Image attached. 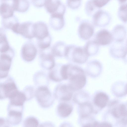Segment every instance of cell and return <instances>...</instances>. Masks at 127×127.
Returning a JSON list of instances; mask_svg holds the SVG:
<instances>
[{
	"label": "cell",
	"mask_w": 127,
	"mask_h": 127,
	"mask_svg": "<svg viewBox=\"0 0 127 127\" xmlns=\"http://www.w3.org/2000/svg\"><path fill=\"white\" fill-rule=\"evenodd\" d=\"M67 74L69 85L74 91L83 88L86 82L84 70L80 67L72 64H68Z\"/></svg>",
	"instance_id": "cell-1"
},
{
	"label": "cell",
	"mask_w": 127,
	"mask_h": 127,
	"mask_svg": "<svg viewBox=\"0 0 127 127\" xmlns=\"http://www.w3.org/2000/svg\"><path fill=\"white\" fill-rule=\"evenodd\" d=\"M89 57L84 47L74 45H67L64 57L70 62L82 64L87 62Z\"/></svg>",
	"instance_id": "cell-2"
},
{
	"label": "cell",
	"mask_w": 127,
	"mask_h": 127,
	"mask_svg": "<svg viewBox=\"0 0 127 127\" xmlns=\"http://www.w3.org/2000/svg\"><path fill=\"white\" fill-rule=\"evenodd\" d=\"M35 96L39 105L41 107H49L54 101L52 95L47 86H42L36 90Z\"/></svg>",
	"instance_id": "cell-3"
},
{
	"label": "cell",
	"mask_w": 127,
	"mask_h": 127,
	"mask_svg": "<svg viewBox=\"0 0 127 127\" xmlns=\"http://www.w3.org/2000/svg\"><path fill=\"white\" fill-rule=\"evenodd\" d=\"M0 79H2L0 80V99H9L19 91L14 80L10 76Z\"/></svg>",
	"instance_id": "cell-4"
},
{
	"label": "cell",
	"mask_w": 127,
	"mask_h": 127,
	"mask_svg": "<svg viewBox=\"0 0 127 127\" xmlns=\"http://www.w3.org/2000/svg\"><path fill=\"white\" fill-rule=\"evenodd\" d=\"M24 106H18L9 103L7 107L6 120L9 125L19 124L22 120Z\"/></svg>",
	"instance_id": "cell-5"
},
{
	"label": "cell",
	"mask_w": 127,
	"mask_h": 127,
	"mask_svg": "<svg viewBox=\"0 0 127 127\" xmlns=\"http://www.w3.org/2000/svg\"><path fill=\"white\" fill-rule=\"evenodd\" d=\"M13 49L0 55V79L6 78L11 68L12 61L14 55Z\"/></svg>",
	"instance_id": "cell-6"
},
{
	"label": "cell",
	"mask_w": 127,
	"mask_h": 127,
	"mask_svg": "<svg viewBox=\"0 0 127 127\" xmlns=\"http://www.w3.org/2000/svg\"><path fill=\"white\" fill-rule=\"evenodd\" d=\"M67 64H56L55 66L49 70L48 74L49 78L56 82L67 79Z\"/></svg>",
	"instance_id": "cell-7"
},
{
	"label": "cell",
	"mask_w": 127,
	"mask_h": 127,
	"mask_svg": "<svg viewBox=\"0 0 127 127\" xmlns=\"http://www.w3.org/2000/svg\"><path fill=\"white\" fill-rule=\"evenodd\" d=\"M32 22L27 21L18 23L12 31L15 33L20 34L24 38L31 39L34 38Z\"/></svg>",
	"instance_id": "cell-8"
},
{
	"label": "cell",
	"mask_w": 127,
	"mask_h": 127,
	"mask_svg": "<svg viewBox=\"0 0 127 127\" xmlns=\"http://www.w3.org/2000/svg\"><path fill=\"white\" fill-rule=\"evenodd\" d=\"M37 53V48L31 41L26 42L22 45L21 50V56L24 61L31 62L33 61Z\"/></svg>",
	"instance_id": "cell-9"
},
{
	"label": "cell",
	"mask_w": 127,
	"mask_h": 127,
	"mask_svg": "<svg viewBox=\"0 0 127 127\" xmlns=\"http://www.w3.org/2000/svg\"><path fill=\"white\" fill-rule=\"evenodd\" d=\"M74 91L69 84L59 85L56 87L54 92L56 99L63 101H67L71 99Z\"/></svg>",
	"instance_id": "cell-10"
},
{
	"label": "cell",
	"mask_w": 127,
	"mask_h": 127,
	"mask_svg": "<svg viewBox=\"0 0 127 127\" xmlns=\"http://www.w3.org/2000/svg\"><path fill=\"white\" fill-rule=\"evenodd\" d=\"M93 22L96 26L103 27L108 25L111 22V17L107 11L102 10H97L93 16Z\"/></svg>",
	"instance_id": "cell-11"
},
{
	"label": "cell",
	"mask_w": 127,
	"mask_h": 127,
	"mask_svg": "<svg viewBox=\"0 0 127 127\" xmlns=\"http://www.w3.org/2000/svg\"><path fill=\"white\" fill-rule=\"evenodd\" d=\"M44 6L47 12L51 14H64L66 10L65 5L60 0H45Z\"/></svg>",
	"instance_id": "cell-12"
},
{
	"label": "cell",
	"mask_w": 127,
	"mask_h": 127,
	"mask_svg": "<svg viewBox=\"0 0 127 127\" xmlns=\"http://www.w3.org/2000/svg\"><path fill=\"white\" fill-rule=\"evenodd\" d=\"M47 49L40 50L39 63L40 65L42 68L49 70L55 66L56 63L54 57L52 54L51 52L47 51Z\"/></svg>",
	"instance_id": "cell-13"
},
{
	"label": "cell",
	"mask_w": 127,
	"mask_h": 127,
	"mask_svg": "<svg viewBox=\"0 0 127 127\" xmlns=\"http://www.w3.org/2000/svg\"><path fill=\"white\" fill-rule=\"evenodd\" d=\"M94 28L90 22L86 21H83L80 24L78 29V33L79 37L83 40H87L93 35Z\"/></svg>",
	"instance_id": "cell-14"
},
{
	"label": "cell",
	"mask_w": 127,
	"mask_h": 127,
	"mask_svg": "<svg viewBox=\"0 0 127 127\" xmlns=\"http://www.w3.org/2000/svg\"><path fill=\"white\" fill-rule=\"evenodd\" d=\"M94 40L99 46H105L111 44L113 39L111 33L107 29H103L97 32Z\"/></svg>",
	"instance_id": "cell-15"
},
{
	"label": "cell",
	"mask_w": 127,
	"mask_h": 127,
	"mask_svg": "<svg viewBox=\"0 0 127 127\" xmlns=\"http://www.w3.org/2000/svg\"><path fill=\"white\" fill-rule=\"evenodd\" d=\"M0 10L2 19L13 16L15 11L14 0H0Z\"/></svg>",
	"instance_id": "cell-16"
},
{
	"label": "cell",
	"mask_w": 127,
	"mask_h": 127,
	"mask_svg": "<svg viewBox=\"0 0 127 127\" xmlns=\"http://www.w3.org/2000/svg\"><path fill=\"white\" fill-rule=\"evenodd\" d=\"M33 30L34 37L37 40L44 39L50 34L47 25L42 21L33 23Z\"/></svg>",
	"instance_id": "cell-17"
},
{
	"label": "cell",
	"mask_w": 127,
	"mask_h": 127,
	"mask_svg": "<svg viewBox=\"0 0 127 127\" xmlns=\"http://www.w3.org/2000/svg\"><path fill=\"white\" fill-rule=\"evenodd\" d=\"M126 52L125 43L114 42L110 47L109 53L111 57L115 59H123Z\"/></svg>",
	"instance_id": "cell-18"
},
{
	"label": "cell",
	"mask_w": 127,
	"mask_h": 127,
	"mask_svg": "<svg viewBox=\"0 0 127 127\" xmlns=\"http://www.w3.org/2000/svg\"><path fill=\"white\" fill-rule=\"evenodd\" d=\"M103 68L101 63L96 60L89 61L87 63L86 68L87 73L92 77L98 76L101 73Z\"/></svg>",
	"instance_id": "cell-19"
},
{
	"label": "cell",
	"mask_w": 127,
	"mask_h": 127,
	"mask_svg": "<svg viewBox=\"0 0 127 127\" xmlns=\"http://www.w3.org/2000/svg\"><path fill=\"white\" fill-rule=\"evenodd\" d=\"M111 33L114 42H123L127 36V29L123 25L118 24L113 28Z\"/></svg>",
	"instance_id": "cell-20"
},
{
	"label": "cell",
	"mask_w": 127,
	"mask_h": 127,
	"mask_svg": "<svg viewBox=\"0 0 127 127\" xmlns=\"http://www.w3.org/2000/svg\"><path fill=\"white\" fill-rule=\"evenodd\" d=\"M64 15L58 14H51L49 24L53 29L56 31H59L64 27L65 24Z\"/></svg>",
	"instance_id": "cell-21"
},
{
	"label": "cell",
	"mask_w": 127,
	"mask_h": 127,
	"mask_svg": "<svg viewBox=\"0 0 127 127\" xmlns=\"http://www.w3.org/2000/svg\"><path fill=\"white\" fill-rule=\"evenodd\" d=\"M67 45L62 41L56 42L52 47L51 52L54 57H64Z\"/></svg>",
	"instance_id": "cell-22"
},
{
	"label": "cell",
	"mask_w": 127,
	"mask_h": 127,
	"mask_svg": "<svg viewBox=\"0 0 127 127\" xmlns=\"http://www.w3.org/2000/svg\"><path fill=\"white\" fill-rule=\"evenodd\" d=\"M109 101L108 95L103 92H100L96 93L95 96L94 102L95 105L100 109L105 108Z\"/></svg>",
	"instance_id": "cell-23"
},
{
	"label": "cell",
	"mask_w": 127,
	"mask_h": 127,
	"mask_svg": "<svg viewBox=\"0 0 127 127\" xmlns=\"http://www.w3.org/2000/svg\"><path fill=\"white\" fill-rule=\"evenodd\" d=\"M48 75L43 71H38L34 74L33 80L35 85L38 87L47 86L49 83Z\"/></svg>",
	"instance_id": "cell-24"
},
{
	"label": "cell",
	"mask_w": 127,
	"mask_h": 127,
	"mask_svg": "<svg viewBox=\"0 0 127 127\" xmlns=\"http://www.w3.org/2000/svg\"><path fill=\"white\" fill-rule=\"evenodd\" d=\"M60 103L58 106L57 112L60 117L65 118L69 116L72 113L73 107L70 104L64 101Z\"/></svg>",
	"instance_id": "cell-25"
},
{
	"label": "cell",
	"mask_w": 127,
	"mask_h": 127,
	"mask_svg": "<svg viewBox=\"0 0 127 127\" xmlns=\"http://www.w3.org/2000/svg\"><path fill=\"white\" fill-rule=\"evenodd\" d=\"M0 53H5L11 50L7 40L5 31L3 28L0 29Z\"/></svg>",
	"instance_id": "cell-26"
},
{
	"label": "cell",
	"mask_w": 127,
	"mask_h": 127,
	"mask_svg": "<svg viewBox=\"0 0 127 127\" xmlns=\"http://www.w3.org/2000/svg\"><path fill=\"white\" fill-rule=\"evenodd\" d=\"M9 99V103L18 106H24V102L27 101V97L24 93L19 91Z\"/></svg>",
	"instance_id": "cell-27"
},
{
	"label": "cell",
	"mask_w": 127,
	"mask_h": 127,
	"mask_svg": "<svg viewBox=\"0 0 127 127\" xmlns=\"http://www.w3.org/2000/svg\"><path fill=\"white\" fill-rule=\"evenodd\" d=\"M99 45L94 40L88 41L84 47L88 56H93L96 55L99 49Z\"/></svg>",
	"instance_id": "cell-28"
},
{
	"label": "cell",
	"mask_w": 127,
	"mask_h": 127,
	"mask_svg": "<svg viewBox=\"0 0 127 127\" xmlns=\"http://www.w3.org/2000/svg\"><path fill=\"white\" fill-rule=\"evenodd\" d=\"M113 94L117 97H120L127 94L126 84L123 82H118L114 84L112 88Z\"/></svg>",
	"instance_id": "cell-29"
},
{
	"label": "cell",
	"mask_w": 127,
	"mask_h": 127,
	"mask_svg": "<svg viewBox=\"0 0 127 127\" xmlns=\"http://www.w3.org/2000/svg\"><path fill=\"white\" fill-rule=\"evenodd\" d=\"M93 106L89 103L87 102L80 104L79 112L82 119L88 117L93 112Z\"/></svg>",
	"instance_id": "cell-30"
},
{
	"label": "cell",
	"mask_w": 127,
	"mask_h": 127,
	"mask_svg": "<svg viewBox=\"0 0 127 127\" xmlns=\"http://www.w3.org/2000/svg\"><path fill=\"white\" fill-rule=\"evenodd\" d=\"M19 23L18 19L14 15L11 17L2 19L1 22L3 28L11 30Z\"/></svg>",
	"instance_id": "cell-31"
},
{
	"label": "cell",
	"mask_w": 127,
	"mask_h": 127,
	"mask_svg": "<svg viewBox=\"0 0 127 127\" xmlns=\"http://www.w3.org/2000/svg\"><path fill=\"white\" fill-rule=\"evenodd\" d=\"M117 14L119 19L123 23L127 24V3L120 4Z\"/></svg>",
	"instance_id": "cell-32"
},
{
	"label": "cell",
	"mask_w": 127,
	"mask_h": 127,
	"mask_svg": "<svg viewBox=\"0 0 127 127\" xmlns=\"http://www.w3.org/2000/svg\"><path fill=\"white\" fill-rule=\"evenodd\" d=\"M16 11L24 12L29 9L30 3L28 0H16Z\"/></svg>",
	"instance_id": "cell-33"
},
{
	"label": "cell",
	"mask_w": 127,
	"mask_h": 127,
	"mask_svg": "<svg viewBox=\"0 0 127 127\" xmlns=\"http://www.w3.org/2000/svg\"><path fill=\"white\" fill-rule=\"evenodd\" d=\"M51 41L52 38L50 34L44 39L37 40V46L40 50H44L49 48L50 46Z\"/></svg>",
	"instance_id": "cell-34"
},
{
	"label": "cell",
	"mask_w": 127,
	"mask_h": 127,
	"mask_svg": "<svg viewBox=\"0 0 127 127\" xmlns=\"http://www.w3.org/2000/svg\"><path fill=\"white\" fill-rule=\"evenodd\" d=\"M39 125L38 119L33 116H29L24 121L23 125L24 127H37Z\"/></svg>",
	"instance_id": "cell-35"
},
{
	"label": "cell",
	"mask_w": 127,
	"mask_h": 127,
	"mask_svg": "<svg viewBox=\"0 0 127 127\" xmlns=\"http://www.w3.org/2000/svg\"><path fill=\"white\" fill-rule=\"evenodd\" d=\"M94 3L92 0H89L87 2L85 7V10L87 14L89 16H93L98 10Z\"/></svg>",
	"instance_id": "cell-36"
},
{
	"label": "cell",
	"mask_w": 127,
	"mask_h": 127,
	"mask_svg": "<svg viewBox=\"0 0 127 127\" xmlns=\"http://www.w3.org/2000/svg\"><path fill=\"white\" fill-rule=\"evenodd\" d=\"M35 90L32 86H26L23 91L25 95L27 101L32 99L35 96Z\"/></svg>",
	"instance_id": "cell-37"
},
{
	"label": "cell",
	"mask_w": 127,
	"mask_h": 127,
	"mask_svg": "<svg viewBox=\"0 0 127 127\" xmlns=\"http://www.w3.org/2000/svg\"><path fill=\"white\" fill-rule=\"evenodd\" d=\"M111 0H92L94 3L98 8H101L107 4Z\"/></svg>",
	"instance_id": "cell-38"
},
{
	"label": "cell",
	"mask_w": 127,
	"mask_h": 127,
	"mask_svg": "<svg viewBox=\"0 0 127 127\" xmlns=\"http://www.w3.org/2000/svg\"><path fill=\"white\" fill-rule=\"evenodd\" d=\"M116 125L120 127H127V117L123 118L118 119Z\"/></svg>",
	"instance_id": "cell-39"
},
{
	"label": "cell",
	"mask_w": 127,
	"mask_h": 127,
	"mask_svg": "<svg viewBox=\"0 0 127 127\" xmlns=\"http://www.w3.org/2000/svg\"><path fill=\"white\" fill-rule=\"evenodd\" d=\"M34 6L37 7H41L44 6L45 0H31Z\"/></svg>",
	"instance_id": "cell-40"
},
{
	"label": "cell",
	"mask_w": 127,
	"mask_h": 127,
	"mask_svg": "<svg viewBox=\"0 0 127 127\" xmlns=\"http://www.w3.org/2000/svg\"><path fill=\"white\" fill-rule=\"evenodd\" d=\"M125 45L126 52L125 55L122 59L127 64V44L125 43Z\"/></svg>",
	"instance_id": "cell-41"
},
{
	"label": "cell",
	"mask_w": 127,
	"mask_h": 127,
	"mask_svg": "<svg viewBox=\"0 0 127 127\" xmlns=\"http://www.w3.org/2000/svg\"><path fill=\"white\" fill-rule=\"evenodd\" d=\"M120 4L127 3V0H117Z\"/></svg>",
	"instance_id": "cell-42"
},
{
	"label": "cell",
	"mask_w": 127,
	"mask_h": 127,
	"mask_svg": "<svg viewBox=\"0 0 127 127\" xmlns=\"http://www.w3.org/2000/svg\"><path fill=\"white\" fill-rule=\"evenodd\" d=\"M126 88L127 94V83H126Z\"/></svg>",
	"instance_id": "cell-43"
},
{
	"label": "cell",
	"mask_w": 127,
	"mask_h": 127,
	"mask_svg": "<svg viewBox=\"0 0 127 127\" xmlns=\"http://www.w3.org/2000/svg\"><path fill=\"white\" fill-rule=\"evenodd\" d=\"M76 0V1H80L81 0Z\"/></svg>",
	"instance_id": "cell-44"
}]
</instances>
